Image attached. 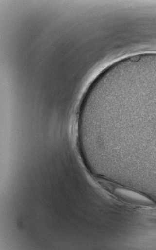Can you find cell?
Listing matches in <instances>:
<instances>
[{
	"label": "cell",
	"instance_id": "cell-1",
	"mask_svg": "<svg viewBox=\"0 0 156 250\" xmlns=\"http://www.w3.org/2000/svg\"><path fill=\"white\" fill-rule=\"evenodd\" d=\"M112 190L113 193L116 196L123 200L140 204L149 205L154 204L153 202L148 198L134 191L121 187H116Z\"/></svg>",
	"mask_w": 156,
	"mask_h": 250
}]
</instances>
